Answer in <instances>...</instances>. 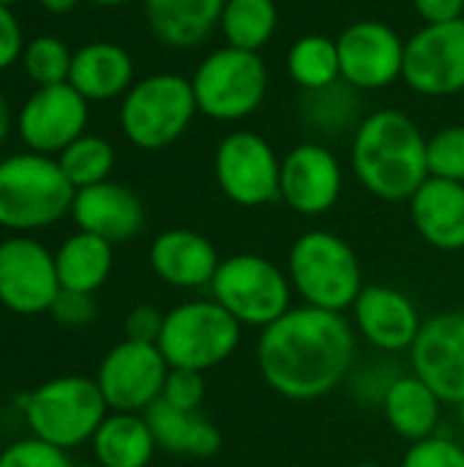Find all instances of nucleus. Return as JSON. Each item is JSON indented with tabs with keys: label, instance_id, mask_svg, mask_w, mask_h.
<instances>
[{
	"label": "nucleus",
	"instance_id": "f8f14e48",
	"mask_svg": "<svg viewBox=\"0 0 464 467\" xmlns=\"http://www.w3.org/2000/svg\"><path fill=\"white\" fill-rule=\"evenodd\" d=\"M402 82L427 99L464 90V19L424 25L405 41Z\"/></svg>",
	"mask_w": 464,
	"mask_h": 467
},
{
	"label": "nucleus",
	"instance_id": "4468645a",
	"mask_svg": "<svg viewBox=\"0 0 464 467\" xmlns=\"http://www.w3.org/2000/svg\"><path fill=\"white\" fill-rule=\"evenodd\" d=\"M342 82L353 90H383L402 79L405 38L380 19H358L336 36Z\"/></svg>",
	"mask_w": 464,
	"mask_h": 467
},
{
	"label": "nucleus",
	"instance_id": "a878e982",
	"mask_svg": "<svg viewBox=\"0 0 464 467\" xmlns=\"http://www.w3.org/2000/svg\"><path fill=\"white\" fill-rule=\"evenodd\" d=\"M93 460L104 467H148L159 446L145 413H112L101 421L93 441Z\"/></svg>",
	"mask_w": 464,
	"mask_h": 467
},
{
	"label": "nucleus",
	"instance_id": "f3484780",
	"mask_svg": "<svg viewBox=\"0 0 464 467\" xmlns=\"http://www.w3.org/2000/svg\"><path fill=\"white\" fill-rule=\"evenodd\" d=\"M345 189V172L336 153L320 142H301L282 159L279 200L301 216L328 213Z\"/></svg>",
	"mask_w": 464,
	"mask_h": 467
},
{
	"label": "nucleus",
	"instance_id": "2eb2a0df",
	"mask_svg": "<svg viewBox=\"0 0 464 467\" xmlns=\"http://www.w3.org/2000/svg\"><path fill=\"white\" fill-rule=\"evenodd\" d=\"M410 367L443 405H464V312L451 309L424 320L410 348Z\"/></svg>",
	"mask_w": 464,
	"mask_h": 467
},
{
	"label": "nucleus",
	"instance_id": "1a4fd4ad",
	"mask_svg": "<svg viewBox=\"0 0 464 467\" xmlns=\"http://www.w3.org/2000/svg\"><path fill=\"white\" fill-rule=\"evenodd\" d=\"M197 112L191 79L161 71L129 88L120 104V129L139 150H161L183 137Z\"/></svg>",
	"mask_w": 464,
	"mask_h": 467
},
{
	"label": "nucleus",
	"instance_id": "ddd939ff",
	"mask_svg": "<svg viewBox=\"0 0 464 467\" xmlns=\"http://www.w3.org/2000/svg\"><path fill=\"white\" fill-rule=\"evenodd\" d=\"M60 293L55 252L33 235L0 241V306L19 317L49 312Z\"/></svg>",
	"mask_w": 464,
	"mask_h": 467
},
{
	"label": "nucleus",
	"instance_id": "0eeeda50",
	"mask_svg": "<svg viewBox=\"0 0 464 467\" xmlns=\"http://www.w3.org/2000/svg\"><path fill=\"white\" fill-rule=\"evenodd\" d=\"M208 290L243 328L257 331L287 315L295 296L287 271L254 252L224 257Z\"/></svg>",
	"mask_w": 464,
	"mask_h": 467
},
{
	"label": "nucleus",
	"instance_id": "dca6fc26",
	"mask_svg": "<svg viewBox=\"0 0 464 467\" xmlns=\"http://www.w3.org/2000/svg\"><path fill=\"white\" fill-rule=\"evenodd\" d=\"M88 99L68 82L38 88L16 115V131L33 153H60L85 134Z\"/></svg>",
	"mask_w": 464,
	"mask_h": 467
},
{
	"label": "nucleus",
	"instance_id": "37998d69",
	"mask_svg": "<svg viewBox=\"0 0 464 467\" xmlns=\"http://www.w3.org/2000/svg\"><path fill=\"white\" fill-rule=\"evenodd\" d=\"M350 467H383L380 462H358V465H350Z\"/></svg>",
	"mask_w": 464,
	"mask_h": 467
},
{
	"label": "nucleus",
	"instance_id": "c9c22d12",
	"mask_svg": "<svg viewBox=\"0 0 464 467\" xmlns=\"http://www.w3.org/2000/svg\"><path fill=\"white\" fill-rule=\"evenodd\" d=\"M60 326L66 328H85L96 320L98 306L90 293H74V290H60L49 312Z\"/></svg>",
	"mask_w": 464,
	"mask_h": 467
},
{
	"label": "nucleus",
	"instance_id": "c03bdc74",
	"mask_svg": "<svg viewBox=\"0 0 464 467\" xmlns=\"http://www.w3.org/2000/svg\"><path fill=\"white\" fill-rule=\"evenodd\" d=\"M14 3H22V0H0V5H8V8H11Z\"/></svg>",
	"mask_w": 464,
	"mask_h": 467
},
{
	"label": "nucleus",
	"instance_id": "a19ab883",
	"mask_svg": "<svg viewBox=\"0 0 464 467\" xmlns=\"http://www.w3.org/2000/svg\"><path fill=\"white\" fill-rule=\"evenodd\" d=\"M8 126H11V112H8V104H5V99L0 93V145L8 137Z\"/></svg>",
	"mask_w": 464,
	"mask_h": 467
},
{
	"label": "nucleus",
	"instance_id": "473e14b6",
	"mask_svg": "<svg viewBox=\"0 0 464 467\" xmlns=\"http://www.w3.org/2000/svg\"><path fill=\"white\" fill-rule=\"evenodd\" d=\"M0 467H74V462L68 460V451L30 435L0 451Z\"/></svg>",
	"mask_w": 464,
	"mask_h": 467
},
{
	"label": "nucleus",
	"instance_id": "7ed1b4c3",
	"mask_svg": "<svg viewBox=\"0 0 464 467\" xmlns=\"http://www.w3.org/2000/svg\"><path fill=\"white\" fill-rule=\"evenodd\" d=\"M284 271L293 293L306 306L325 312H350L366 287L356 249L331 230L301 233L290 246Z\"/></svg>",
	"mask_w": 464,
	"mask_h": 467
},
{
	"label": "nucleus",
	"instance_id": "a18cd8bd",
	"mask_svg": "<svg viewBox=\"0 0 464 467\" xmlns=\"http://www.w3.org/2000/svg\"><path fill=\"white\" fill-rule=\"evenodd\" d=\"M74 467H104V465H98V462H82V465H74Z\"/></svg>",
	"mask_w": 464,
	"mask_h": 467
},
{
	"label": "nucleus",
	"instance_id": "f257e3e1",
	"mask_svg": "<svg viewBox=\"0 0 464 467\" xmlns=\"http://www.w3.org/2000/svg\"><path fill=\"white\" fill-rule=\"evenodd\" d=\"M358 334L339 312L293 306L260 331L254 361L271 391L290 402H314L336 391L356 367Z\"/></svg>",
	"mask_w": 464,
	"mask_h": 467
},
{
	"label": "nucleus",
	"instance_id": "393cba45",
	"mask_svg": "<svg viewBox=\"0 0 464 467\" xmlns=\"http://www.w3.org/2000/svg\"><path fill=\"white\" fill-rule=\"evenodd\" d=\"M145 419L153 430L159 451L172 457L208 460L222 449V432L208 416H202V410H178L159 400Z\"/></svg>",
	"mask_w": 464,
	"mask_h": 467
},
{
	"label": "nucleus",
	"instance_id": "b1692460",
	"mask_svg": "<svg viewBox=\"0 0 464 467\" xmlns=\"http://www.w3.org/2000/svg\"><path fill=\"white\" fill-rule=\"evenodd\" d=\"M227 0H145L150 33L172 49L202 44L222 19Z\"/></svg>",
	"mask_w": 464,
	"mask_h": 467
},
{
	"label": "nucleus",
	"instance_id": "a211bd4d",
	"mask_svg": "<svg viewBox=\"0 0 464 467\" xmlns=\"http://www.w3.org/2000/svg\"><path fill=\"white\" fill-rule=\"evenodd\" d=\"M356 334L380 353H410L424 326L413 298L391 285H366L353 309Z\"/></svg>",
	"mask_w": 464,
	"mask_h": 467
},
{
	"label": "nucleus",
	"instance_id": "7c9ffc66",
	"mask_svg": "<svg viewBox=\"0 0 464 467\" xmlns=\"http://www.w3.org/2000/svg\"><path fill=\"white\" fill-rule=\"evenodd\" d=\"M71 57H74V52H68V47L60 38L38 36V38L27 41V47L22 52V66L38 88H46V85L68 82Z\"/></svg>",
	"mask_w": 464,
	"mask_h": 467
},
{
	"label": "nucleus",
	"instance_id": "aec40b11",
	"mask_svg": "<svg viewBox=\"0 0 464 467\" xmlns=\"http://www.w3.org/2000/svg\"><path fill=\"white\" fill-rule=\"evenodd\" d=\"M71 219L77 230L93 233L109 244L131 241L145 227V205L142 200L123 183L104 181L96 186L77 189Z\"/></svg>",
	"mask_w": 464,
	"mask_h": 467
},
{
	"label": "nucleus",
	"instance_id": "423d86ee",
	"mask_svg": "<svg viewBox=\"0 0 464 467\" xmlns=\"http://www.w3.org/2000/svg\"><path fill=\"white\" fill-rule=\"evenodd\" d=\"M243 326L213 298H189L164 312L159 350L170 369L211 372L241 348Z\"/></svg>",
	"mask_w": 464,
	"mask_h": 467
},
{
	"label": "nucleus",
	"instance_id": "2f4dec72",
	"mask_svg": "<svg viewBox=\"0 0 464 467\" xmlns=\"http://www.w3.org/2000/svg\"><path fill=\"white\" fill-rule=\"evenodd\" d=\"M429 178L464 183V126H446L427 137Z\"/></svg>",
	"mask_w": 464,
	"mask_h": 467
},
{
	"label": "nucleus",
	"instance_id": "6ab92c4d",
	"mask_svg": "<svg viewBox=\"0 0 464 467\" xmlns=\"http://www.w3.org/2000/svg\"><path fill=\"white\" fill-rule=\"evenodd\" d=\"M148 263L164 285L175 290H202L211 287L222 257L202 233L189 227H170L153 238Z\"/></svg>",
	"mask_w": 464,
	"mask_h": 467
},
{
	"label": "nucleus",
	"instance_id": "20e7f679",
	"mask_svg": "<svg viewBox=\"0 0 464 467\" xmlns=\"http://www.w3.org/2000/svg\"><path fill=\"white\" fill-rule=\"evenodd\" d=\"M77 189L57 159L14 153L0 161V227L11 235H33L71 213Z\"/></svg>",
	"mask_w": 464,
	"mask_h": 467
},
{
	"label": "nucleus",
	"instance_id": "bb28decb",
	"mask_svg": "<svg viewBox=\"0 0 464 467\" xmlns=\"http://www.w3.org/2000/svg\"><path fill=\"white\" fill-rule=\"evenodd\" d=\"M115 244L77 230L68 235L55 252V268L60 279V290L74 293H96L107 285L115 265Z\"/></svg>",
	"mask_w": 464,
	"mask_h": 467
},
{
	"label": "nucleus",
	"instance_id": "72a5a7b5",
	"mask_svg": "<svg viewBox=\"0 0 464 467\" xmlns=\"http://www.w3.org/2000/svg\"><path fill=\"white\" fill-rule=\"evenodd\" d=\"M399 467H464V446L446 435H432L410 443Z\"/></svg>",
	"mask_w": 464,
	"mask_h": 467
},
{
	"label": "nucleus",
	"instance_id": "39448f33",
	"mask_svg": "<svg viewBox=\"0 0 464 467\" xmlns=\"http://www.w3.org/2000/svg\"><path fill=\"white\" fill-rule=\"evenodd\" d=\"M19 413L33 438L71 451L93 441L109 408L96 378L60 375L22 394Z\"/></svg>",
	"mask_w": 464,
	"mask_h": 467
},
{
	"label": "nucleus",
	"instance_id": "49530a36",
	"mask_svg": "<svg viewBox=\"0 0 464 467\" xmlns=\"http://www.w3.org/2000/svg\"><path fill=\"white\" fill-rule=\"evenodd\" d=\"M462 19H464V16H462Z\"/></svg>",
	"mask_w": 464,
	"mask_h": 467
},
{
	"label": "nucleus",
	"instance_id": "4c0bfd02",
	"mask_svg": "<svg viewBox=\"0 0 464 467\" xmlns=\"http://www.w3.org/2000/svg\"><path fill=\"white\" fill-rule=\"evenodd\" d=\"M25 52L22 27L8 5H0V71L8 68Z\"/></svg>",
	"mask_w": 464,
	"mask_h": 467
},
{
	"label": "nucleus",
	"instance_id": "79ce46f5",
	"mask_svg": "<svg viewBox=\"0 0 464 467\" xmlns=\"http://www.w3.org/2000/svg\"><path fill=\"white\" fill-rule=\"evenodd\" d=\"M90 3H96V5H123L129 0H90Z\"/></svg>",
	"mask_w": 464,
	"mask_h": 467
},
{
	"label": "nucleus",
	"instance_id": "9d476101",
	"mask_svg": "<svg viewBox=\"0 0 464 467\" xmlns=\"http://www.w3.org/2000/svg\"><path fill=\"white\" fill-rule=\"evenodd\" d=\"M213 175L230 202L241 208H263L279 200L282 159L257 131H230L216 145Z\"/></svg>",
	"mask_w": 464,
	"mask_h": 467
},
{
	"label": "nucleus",
	"instance_id": "5701e85b",
	"mask_svg": "<svg viewBox=\"0 0 464 467\" xmlns=\"http://www.w3.org/2000/svg\"><path fill=\"white\" fill-rule=\"evenodd\" d=\"M380 410L391 432L405 438L407 443H418L424 438L438 435L443 419V400L418 378V375H397L380 400Z\"/></svg>",
	"mask_w": 464,
	"mask_h": 467
},
{
	"label": "nucleus",
	"instance_id": "c756f323",
	"mask_svg": "<svg viewBox=\"0 0 464 467\" xmlns=\"http://www.w3.org/2000/svg\"><path fill=\"white\" fill-rule=\"evenodd\" d=\"M57 164L74 189L96 186L109 181V172L115 167V148L104 137L82 134L57 153Z\"/></svg>",
	"mask_w": 464,
	"mask_h": 467
},
{
	"label": "nucleus",
	"instance_id": "e433bc0d",
	"mask_svg": "<svg viewBox=\"0 0 464 467\" xmlns=\"http://www.w3.org/2000/svg\"><path fill=\"white\" fill-rule=\"evenodd\" d=\"M161 326H164V312L161 309H156L153 304H137V306L129 309V315L123 320V339L156 345L159 334H161Z\"/></svg>",
	"mask_w": 464,
	"mask_h": 467
},
{
	"label": "nucleus",
	"instance_id": "c85d7f7f",
	"mask_svg": "<svg viewBox=\"0 0 464 467\" xmlns=\"http://www.w3.org/2000/svg\"><path fill=\"white\" fill-rule=\"evenodd\" d=\"M279 27V8L273 0H227L219 30L230 47L260 52L271 44Z\"/></svg>",
	"mask_w": 464,
	"mask_h": 467
},
{
	"label": "nucleus",
	"instance_id": "6e6552de",
	"mask_svg": "<svg viewBox=\"0 0 464 467\" xmlns=\"http://www.w3.org/2000/svg\"><path fill=\"white\" fill-rule=\"evenodd\" d=\"M197 109L219 123H235L254 115L268 93V68L260 52L219 47L200 60L191 74Z\"/></svg>",
	"mask_w": 464,
	"mask_h": 467
},
{
	"label": "nucleus",
	"instance_id": "f03ea898",
	"mask_svg": "<svg viewBox=\"0 0 464 467\" xmlns=\"http://www.w3.org/2000/svg\"><path fill=\"white\" fill-rule=\"evenodd\" d=\"M353 172L377 200L407 202L429 178L427 137L399 109H375L353 131Z\"/></svg>",
	"mask_w": 464,
	"mask_h": 467
},
{
	"label": "nucleus",
	"instance_id": "9b49d317",
	"mask_svg": "<svg viewBox=\"0 0 464 467\" xmlns=\"http://www.w3.org/2000/svg\"><path fill=\"white\" fill-rule=\"evenodd\" d=\"M170 364L159 345L120 339L96 369V383L112 413H148L164 391Z\"/></svg>",
	"mask_w": 464,
	"mask_h": 467
},
{
	"label": "nucleus",
	"instance_id": "cd10ccee",
	"mask_svg": "<svg viewBox=\"0 0 464 467\" xmlns=\"http://www.w3.org/2000/svg\"><path fill=\"white\" fill-rule=\"evenodd\" d=\"M287 71L293 82L306 93L325 90L342 82L336 38H328L323 33H306L295 38L287 49Z\"/></svg>",
	"mask_w": 464,
	"mask_h": 467
},
{
	"label": "nucleus",
	"instance_id": "f704fd0d",
	"mask_svg": "<svg viewBox=\"0 0 464 467\" xmlns=\"http://www.w3.org/2000/svg\"><path fill=\"white\" fill-rule=\"evenodd\" d=\"M161 402L178 410H202L205 402V375L194 369H170Z\"/></svg>",
	"mask_w": 464,
	"mask_h": 467
},
{
	"label": "nucleus",
	"instance_id": "412c9836",
	"mask_svg": "<svg viewBox=\"0 0 464 467\" xmlns=\"http://www.w3.org/2000/svg\"><path fill=\"white\" fill-rule=\"evenodd\" d=\"M416 233L440 252L464 249V183L427 178L407 200Z\"/></svg>",
	"mask_w": 464,
	"mask_h": 467
},
{
	"label": "nucleus",
	"instance_id": "ea45409f",
	"mask_svg": "<svg viewBox=\"0 0 464 467\" xmlns=\"http://www.w3.org/2000/svg\"><path fill=\"white\" fill-rule=\"evenodd\" d=\"M46 11H52V14H66V11H71L79 0H38Z\"/></svg>",
	"mask_w": 464,
	"mask_h": 467
},
{
	"label": "nucleus",
	"instance_id": "58836bf2",
	"mask_svg": "<svg viewBox=\"0 0 464 467\" xmlns=\"http://www.w3.org/2000/svg\"><path fill=\"white\" fill-rule=\"evenodd\" d=\"M413 8L424 19V25L451 22L464 16V0H413Z\"/></svg>",
	"mask_w": 464,
	"mask_h": 467
},
{
	"label": "nucleus",
	"instance_id": "4be33fe9",
	"mask_svg": "<svg viewBox=\"0 0 464 467\" xmlns=\"http://www.w3.org/2000/svg\"><path fill=\"white\" fill-rule=\"evenodd\" d=\"M68 85L88 101H109L115 96H126L134 85V60L123 47L112 41H90L74 52Z\"/></svg>",
	"mask_w": 464,
	"mask_h": 467
}]
</instances>
